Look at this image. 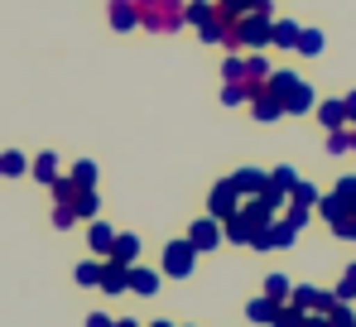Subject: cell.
Listing matches in <instances>:
<instances>
[{"instance_id":"obj_1","label":"cell","mask_w":356,"mask_h":327,"mask_svg":"<svg viewBox=\"0 0 356 327\" xmlns=\"http://www.w3.org/2000/svg\"><path fill=\"white\" fill-rule=\"evenodd\" d=\"M135 15H140V29H149V34H174L178 24L188 19V5H183V0H135Z\"/></svg>"},{"instance_id":"obj_2","label":"cell","mask_w":356,"mask_h":327,"mask_svg":"<svg viewBox=\"0 0 356 327\" xmlns=\"http://www.w3.org/2000/svg\"><path fill=\"white\" fill-rule=\"evenodd\" d=\"M270 92L280 97V106H284V111H308V106H313V87L298 82L294 72H270Z\"/></svg>"},{"instance_id":"obj_3","label":"cell","mask_w":356,"mask_h":327,"mask_svg":"<svg viewBox=\"0 0 356 327\" xmlns=\"http://www.w3.org/2000/svg\"><path fill=\"white\" fill-rule=\"evenodd\" d=\"M270 5L265 10H250V15H241L236 19V49H265L270 44Z\"/></svg>"},{"instance_id":"obj_4","label":"cell","mask_w":356,"mask_h":327,"mask_svg":"<svg viewBox=\"0 0 356 327\" xmlns=\"http://www.w3.org/2000/svg\"><path fill=\"white\" fill-rule=\"evenodd\" d=\"M294 236H298L294 221H270L265 231H255V241H250V246H255V250H289V246H294Z\"/></svg>"},{"instance_id":"obj_5","label":"cell","mask_w":356,"mask_h":327,"mask_svg":"<svg viewBox=\"0 0 356 327\" xmlns=\"http://www.w3.org/2000/svg\"><path fill=\"white\" fill-rule=\"evenodd\" d=\"M193 265H197V250H193L188 236L164 246V274H193Z\"/></svg>"},{"instance_id":"obj_6","label":"cell","mask_w":356,"mask_h":327,"mask_svg":"<svg viewBox=\"0 0 356 327\" xmlns=\"http://www.w3.org/2000/svg\"><path fill=\"white\" fill-rule=\"evenodd\" d=\"M207 207H212L207 217H217V221L236 217V212H241V193H236V183H232V178H222V183L212 188V202H207Z\"/></svg>"},{"instance_id":"obj_7","label":"cell","mask_w":356,"mask_h":327,"mask_svg":"<svg viewBox=\"0 0 356 327\" xmlns=\"http://www.w3.org/2000/svg\"><path fill=\"white\" fill-rule=\"evenodd\" d=\"M188 241H193V250L202 255V250H212V246H222L227 236H222V221H217V217H197L193 226H188Z\"/></svg>"},{"instance_id":"obj_8","label":"cell","mask_w":356,"mask_h":327,"mask_svg":"<svg viewBox=\"0 0 356 327\" xmlns=\"http://www.w3.org/2000/svg\"><path fill=\"white\" fill-rule=\"evenodd\" d=\"M232 183H236L241 198H260V193L270 188V173H260V168H236V173H232Z\"/></svg>"},{"instance_id":"obj_9","label":"cell","mask_w":356,"mask_h":327,"mask_svg":"<svg viewBox=\"0 0 356 327\" xmlns=\"http://www.w3.org/2000/svg\"><path fill=\"white\" fill-rule=\"evenodd\" d=\"M275 207H280V202H275V198H265V193H260V198H255V202H245V207H241V217L250 221V226H255V231H265V226H270V221H275Z\"/></svg>"},{"instance_id":"obj_10","label":"cell","mask_w":356,"mask_h":327,"mask_svg":"<svg viewBox=\"0 0 356 327\" xmlns=\"http://www.w3.org/2000/svg\"><path fill=\"white\" fill-rule=\"evenodd\" d=\"M102 294H120V289H130V265H120V260H106L102 265V284H97Z\"/></svg>"},{"instance_id":"obj_11","label":"cell","mask_w":356,"mask_h":327,"mask_svg":"<svg viewBox=\"0 0 356 327\" xmlns=\"http://www.w3.org/2000/svg\"><path fill=\"white\" fill-rule=\"evenodd\" d=\"M250 115L270 125V120H280V115H284V106H280V97L265 87V92H255V97H250Z\"/></svg>"},{"instance_id":"obj_12","label":"cell","mask_w":356,"mask_h":327,"mask_svg":"<svg viewBox=\"0 0 356 327\" xmlns=\"http://www.w3.org/2000/svg\"><path fill=\"white\" fill-rule=\"evenodd\" d=\"M318 207H323V217H327V226H332V231H342V226L356 217V212L347 207V202H342V198H337V193H332V198H323Z\"/></svg>"},{"instance_id":"obj_13","label":"cell","mask_w":356,"mask_h":327,"mask_svg":"<svg viewBox=\"0 0 356 327\" xmlns=\"http://www.w3.org/2000/svg\"><path fill=\"white\" fill-rule=\"evenodd\" d=\"M222 236H227L232 246H250V241H255V226H250V221H245V217L236 212V217H227V221H222Z\"/></svg>"},{"instance_id":"obj_14","label":"cell","mask_w":356,"mask_h":327,"mask_svg":"<svg viewBox=\"0 0 356 327\" xmlns=\"http://www.w3.org/2000/svg\"><path fill=\"white\" fill-rule=\"evenodd\" d=\"M298 44V24L294 19H275L270 24V49H294Z\"/></svg>"},{"instance_id":"obj_15","label":"cell","mask_w":356,"mask_h":327,"mask_svg":"<svg viewBox=\"0 0 356 327\" xmlns=\"http://www.w3.org/2000/svg\"><path fill=\"white\" fill-rule=\"evenodd\" d=\"M111 29H135L140 24V15H135V0H111Z\"/></svg>"},{"instance_id":"obj_16","label":"cell","mask_w":356,"mask_h":327,"mask_svg":"<svg viewBox=\"0 0 356 327\" xmlns=\"http://www.w3.org/2000/svg\"><path fill=\"white\" fill-rule=\"evenodd\" d=\"M318 120H323L327 130H347V106H342V102H323V106H318Z\"/></svg>"},{"instance_id":"obj_17","label":"cell","mask_w":356,"mask_h":327,"mask_svg":"<svg viewBox=\"0 0 356 327\" xmlns=\"http://www.w3.org/2000/svg\"><path fill=\"white\" fill-rule=\"evenodd\" d=\"M130 289L149 298V294L159 289V274H154V270H140V265H130Z\"/></svg>"},{"instance_id":"obj_18","label":"cell","mask_w":356,"mask_h":327,"mask_svg":"<svg viewBox=\"0 0 356 327\" xmlns=\"http://www.w3.org/2000/svg\"><path fill=\"white\" fill-rule=\"evenodd\" d=\"M67 207H72L77 217H97V188H77Z\"/></svg>"},{"instance_id":"obj_19","label":"cell","mask_w":356,"mask_h":327,"mask_svg":"<svg viewBox=\"0 0 356 327\" xmlns=\"http://www.w3.org/2000/svg\"><path fill=\"white\" fill-rule=\"evenodd\" d=\"M87 241H92V250H97V255H111V250H116V231H111V226H102V221L92 226V236H87Z\"/></svg>"},{"instance_id":"obj_20","label":"cell","mask_w":356,"mask_h":327,"mask_svg":"<svg viewBox=\"0 0 356 327\" xmlns=\"http://www.w3.org/2000/svg\"><path fill=\"white\" fill-rule=\"evenodd\" d=\"M294 188H298V173H294V168H275V173H270V193H280V198H289Z\"/></svg>"},{"instance_id":"obj_21","label":"cell","mask_w":356,"mask_h":327,"mask_svg":"<svg viewBox=\"0 0 356 327\" xmlns=\"http://www.w3.org/2000/svg\"><path fill=\"white\" fill-rule=\"evenodd\" d=\"M29 173H34L39 183H49V188H54V178H58V159H54V154H39V159L29 164Z\"/></svg>"},{"instance_id":"obj_22","label":"cell","mask_w":356,"mask_h":327,"mask_svg":"<svg viewBox=\"0 0 356 327\" xmlns=\"http://www.w3.org/2000/svg\"><path fill=\"white\" fill-rule=\"evenodd\" d=\"M135 255H140V241H135V236H116V250H111L106 260H120V265H135Z\"/></svg>"},{"instance_id":"obj_23","label":"cell","mask_w":356,"mask_h":327,"mask_svg":"<svg viewBox=\"0 0 356 327\" xmlns=\"http://www.w3.org/2000/svg\"><path fill=\"white\" fill-rule=\"evenodd\" d=\"M289 294H294V284H289L284 274H270V279H265V298H275V303H289Z\"/></svg>"},{"instance_id":"obj_24","label":"cell","mask_w":356,"mask_h":327,"mask_svg":"<svg viewBox=\"0 0 356 327\" xmlns=\"http://www.w3.org/2000/svg\"><path fill=\"white\" fill-rule=\"evenodd\" d=\"M275 313H280V303H275V298H255V303L245 308V318H250V323H275Z\"/></svg>"},{"instance_id":"obj_25","label":"cell","mask_w":356,"mask_h":327,"mask_svg":"<svg viewBox=\"0 0 356 327\" xmlns=\"http://www.w3.org/2000/svg\"><path fill=\"white\" fill-rule=\"evenodd\" d=\"M323 318H327V327H356V313H352V303H342V298H337V303H332V308H327Z\"/></svg>"},{"instance_id":"obj_26","label":"cell","mask_w":356,"mask_h":327,"mask_svg":"<svg viewBox=\"0 0 356 327\" xmlns=\"http://www.w3.org/2000/svg\"><path fill=\"white\" fill-rule=\"evenodd\" d=\"M67 178H72L77 188H97V164H92V159H77V164H72V173H67Z\"/></svg>"},{"instance_id":"obj_27","label":"cell","mask_w":356,"mask_h":327,"mask_svg":"<svg viewBox=\"0 0 356 327\" xmlns=\"http://www.w3.org/2000/svg\"><path fill=\"white\" fill-rule=\"evenodd\" d=\"M0 173H5V178H19V173H29V159L15 154V150H5V154H0Z\"/></svg>"},{"instance_id":"obj_28","label":"cell","mask_w":356,"mask_h":327,"mask_svg":"<svg viewBox=\"0 0 356 327\" xmlns=\"http://www.w3.org/2000/svg\"><path fill=\"white\" fill-rule=\"evenodd\" d=\"M298 54H323V34H318V29H298V44H294Z\"/></svg>"},{"instance_id":"obj_29","label":"cell","mask_w":356,"mask_h":327,"mask_svg":"<svg viewBox=\"0 0 356 327\" xmlns=\"http://www.w3.org/2000/svg\"><path fill=\"white\" fill-rule=\"evenodd\" d=\"M270 327H303V308H294V303H280V313H275V323Z\"/></svg>"},{"instance_id":"obj_30","label":"cell","mask_w":356,"mask_h":327,"mask_svg":"<svg viewBox=\"0 0 356 327\" xmlns=\"http://www.w3.org/2000/svg\"><path fill=\"white\" fill-rule=\"evenodd\" d=\"M222 77H227V82H241V87H245V58H227V63H222Z\"/></svg>"},{"instance_id":"obj_31","label":"cell","mask_w":356,"mask_h":327,"mask_svg":"<svg viewBox=\"0 0 356 327\" xmlns=\"http://www.w3.org/2000/svg\"><path fill=\"white\" fill-rule=\"evenodd\" d=\"M332 294H337L342 303H352V298H356V265H352L347 274H342V279H337V289H332Z\"/></svg>"},{"instance_id":"obj_32","label":"cell","mask_w":356,"mask_h":327,"mask_svg":"<svg viewBox=\"0 0 356 327\" xmlns=\"http://www.w3.org/2000/svg\"><path fill=\"white\" fill-rule=\"evenodd\" d=\"M289 198H294V207H308V212H313V202H318V188H313V183H298Z\"/></svg>"},{"instance_id":"obj_33","label":"cell","mask_w":356,"mask_h":327,"mask_svg":"<svg viewBox=\"0 0 356 327\" xmlns=\"http://www.w3.org/2000/svg\"><path fill=\"white\" fill-rule=\"evenodd\" d=\"M222 102H227V106H241V102H250V92H245L241 82H227V87H222Z\"/></svg>"},{"instance_id":"obj_34","label":"cell","mask_w":356,"mask_h":327,"mask_svg":"<svg viewBox=\"0 0 356 327\" xmlns=\"http://www.w3.org/2000/svg\"><path fill=\"white\" fill-rule=\"evenodd\" d=\"M77 284H102V265L97 260H82L77 265Z\"/></svg>"},{"instance_id":"obj_35","label":"cell","mask_w":356,"mask_h":327,"mask_svg":"<svg viewBox=\"0 0 356 327\" xmlns=\"http://www.w3.org/2000/svg\"><path fill=\"white\" fill-rule=\"evenodd\" d=\"M327 150H332V154H347V150H352V135H347V130H327Z\"/></svg>"},{"instance_id":"obj_36","label":"cell","mask_w":356,"mask_h":327,"mask_svg":"<svg viewBox=\"0 0 356 327\" xmlns=\"http://www.w3.org/2000/svg\"><path fill=\"white\" fill-rule=\"evenodd\" d=\"M337 198H342V202L356 212V178H342V183H337Z\"/></svg>"},{"instance_id":"obj_37","label":"cell","mask_w":356,"mask_h":327,"mask_svg":"<svg viewBox=\"0 0 356 327\" xmlns=\"http://www.w3.org/2000/svg\"><path fill=\"white\" fill-rule=\"evenodd\" d=\"M72 221H77V212H72L67 202H58V207H54V226H63V231H67Z\"/></svg>"},{"instance_id":"obj_38","label":"cell","mask_w":356,"mask_h":327,"mask_svg":"<svg viewBox=\"0 0 356 327\" xmlns=\"http://www.w3.org/2000/svg\"><path fill=\"white\" fill-rule=\"evenodd\" d=\"M284 221H294L298 231H303V226H308V207H289V217H284Z\"/></svg>"},{"instance_id":"obj_39","label":"cell","mask_w":356,"mask_h":327,"mask_svg":"<svg viewBox=\"0 0 356 327\" xmlns=\"http://www.w3.org/2000/svg\"><path fill=\"white\" fill-rule=\"evenodd\" d=\"M303 327H327V318L323 313H303Z\"/></svg>"},{"instance_id":"obj_40","label":"cell","mask_w":356,"mask_h":327,"mask_svg":"<svg viewBox=\"0 0 356 327\" xmlns=\"http://www.w3.org/2000/svg\"><path fill=\"white\" fill-rule=\"evenodd\" d=\"M342 106H347V120H356V92H347V97H342Z\"/></svg>"},{"instance_id":"obj_41","label":"cell","mask_w":356,"mask_h":327,"mask_svg":"<svg viewBox=\"0 0 356 327\" xmlns=\"http://www.w3.org/2000/svg\"><path fill=\"white\" fill-rule=\"evenodd\" d=\"M337 236H347V241H356V217L347 221V226H342V231H337Z\"/></svg>"},{"instance_id":"obj_42","label":"cell","mask_w":356,"mask_h":327,"mask_svg":"<svg viewBox=\"0 0 356 327\" xmlns=\"http://www.w3.org/2000/svg\"><path fill=\"white\" fill-rule=\"evenodd\" d=\"M87 327H116V323H111V318H92Z\"/></svg>"},{"instance_id":"obj_43","label":"cell","mask_w":356,"mask_h":327,"mask_svg":"<svg viewBox=\"0 0 356 327\" xmlns=\"http://www.w3.org/2000/svg\"><path fill=\"white\" fill-rule=\"evenodd\" d=\"M347 135H352V150H356V130H347Z\"/></svg>"},{"instance_id":"obj_44","label":"cell","mask_w":356,"mask_h":327,"mask_svg":"<svg viewBox=\"0 0 356 327\" xmlns=\"http://www.w3.org/2000/svg\"><path fill=\"white\" fill-rule=\"evenodd\" d=\"M116 327H135V323H116Z\"/></svg>"},{"instance_id":"obj_45","label":"cell","mask_w":356,"mask_h":327,"mask_svg":"<svg viewBox=\"0 0 356 327\" xmlns=\"http://www.w3.org/2000/svg\"><path fill=\"white\" fill-rule=\"evenodd\" d=\"M154 327H169V323H154Z\"/></svg>"}]
</instances>
